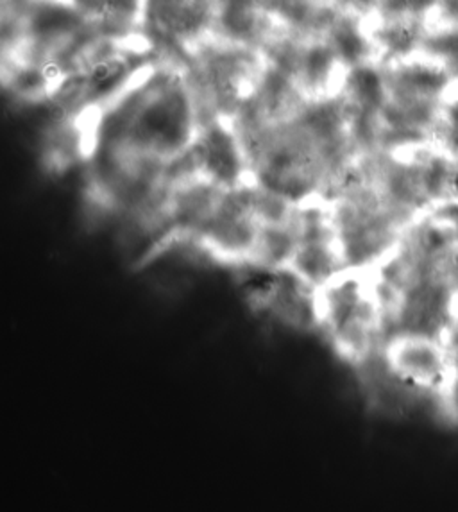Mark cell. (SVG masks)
I'll return each instance as SVG.
<instances>
[{
  "label": "cell",
  "mask_w": 458,
  "mask_h": 512,
  "mask_svg": "<svg viewBox=\"0 0 458 512\" xmlns=\"http://www.w3.org/2000/svg\"><path fill=\"white\" fill-rule=\"evenodd\" d=\"M315 323L344 360L367 362L386 331L374 269L347 267L315 289Z\"/></svg>",
  "instance_id": "1"
},
{
  "label": "cell",
  "mask_w": 458,
  "mask_h": 512,
  "mask_svg": "<svg viewBox=\"0 0 458 512\" xmlns=\"http://www.w3.org/2000/svg\"><path fill=\"white\" fill-rule=\"evenodd\" d=\"M386 367L405 385L422 391H435L447 382V362L444 351L428 333L399 331L383 346Z\"/></svg>",
  "instance_id": "2"
}]
</instances>
